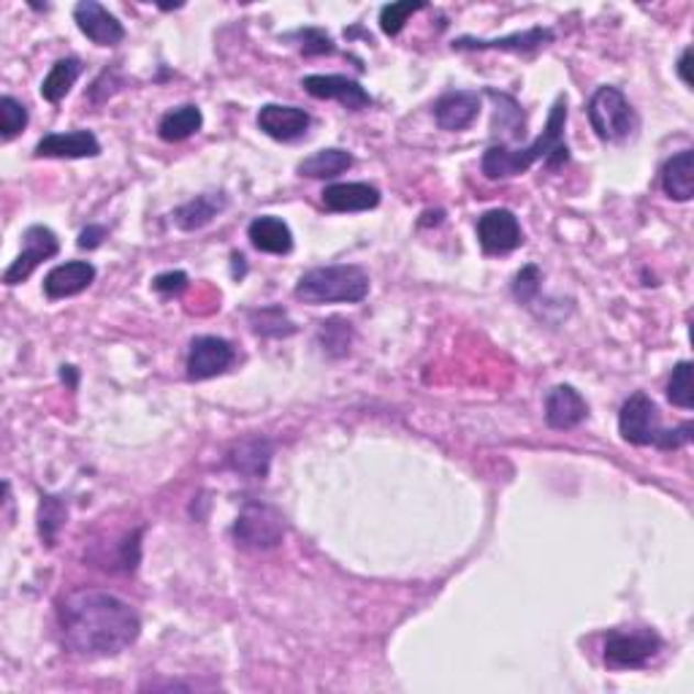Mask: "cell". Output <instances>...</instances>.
<instances>
[{
    "instance_id": "cell-6",
    "label": "cell",
    "mask_w": 694,
    "mask_h": 694,
    "mask_svg": "<svg viewBox=\"0 0 694 694\" xmlns=\"http://www.w3.org/2000/svg\"><path fill=\"white\" fill-rule=\"evenodd\" d=\"M285 538L283 513L277 507L264 505V502H247L233 524V540L236 546L250 548V551H269L277 548Z\"/></svg>"
},
{
    "instance_id": "cell-14",
    "label": "cell",
    "mask_w": 694,
    "mask_h": 694,
    "mask_svg": "<svg viewBox=\"0 0 694 694\" xmlns=\"http://www.w3.org/2000/svg\"><path fill=\"white\" fill-rule=\"evenodd\" d=\"M274 456V445L266 437L253 434L239 440L236 445L231 448L229 456H225V464L229 470L239 472L244 477H253V481H264L269 475V464Z\"/></svg>"
},
{
    "instance_id": "cell-10",
    "label": "cell",
    "mask_w": 694,
    "mask_h": 694,
    "mask_svg": "<svg viewBox=\"0 0 694 694\" xmlns=\"http://www.w3.org/2000/svg\"><path fill=\"white\" fill-rule=\"evenodd\" d=\"M236 361V350L223 337H196L188 353L190 381H209L229 372Z\"/></svg>"
},
{
    "instance_id": "cell-5",
    "label": "cell",
    "mask_w": 694,
    "mask_h": 694,
    "mask_svg": "<svg viewBox=\"0 0 694 694\" xmlns=\"http://www.w3.org/2000/svg\"><path fill=\"white\" fill-rule=\"evenodd\" d=\"M586 112L599 142L618 144L632 136L635 128H638V114L618 87H597Z\"/></svg>"
},
{
    "instance_id": "cell-28",
    "label": "cell",
    "mask_w": 694,
    "mask_h": 694,
    "mask_svg": "<svg viewBox=\"0 0 694 694\" xmlns=\"http://www.w3.org/2000/svg\"><path fill=\"white\" fill-rule=\"evenodd\" d=\"M68 518V502L55 494H44L38 505V535L46 546H55L57 535L66 527Z\"/></svg>"
},
{
    "instance_id": "cell-13",
    "label": "cell",
    "mask_w": 694,
    "mask_h": 694,
    "mask_svg": "<svg viewBox=\"0 0 694 694\" xmlns=\"http://www.w3.org/2000/svg\"><path fill=\"white\" fill-rule=\"evenodd\" d=\"M309 114L299 107H285V103H266L258 112V128L274 142H296V139L307 136Z\"/></svg>"
},
{
    "instance_id": "cell-38",
    "label": "cell",
    "mask_w": 694,
    "mask_h": 694,
    "mask_svg": "<svg viewBox=\"0 0 694 694\" xmlns=\"http://www.w3.org/2000/svg\"><path fill=\"white\" fill-rule=\"evenodd\" d=\"M690 60H692V49H690V46H686L684 55H681V60H679V77H681V81H684L686 87H692V77H690Z\"/></svg>"
},
{
    "instance_id": "cell-26",
    "label": "cell",
    "mask_w": 694,
    "mask_h": 694,
    "mask_svg": "<svg viewBox=\"0 0 694 694\" xmlns=\"http://www.w3.org/2000/svg\"><path fill=\"white\" fill-rule=\"evenodd\" d=\"M250 326L258 337H269V340H283V337L296 334V323L290 320L288 309L272 305V307H258L247 312Z\"/></svg>"
},
{
    "instance_id": "cell-16",
    "label": "cell",
    "mask_w": 694,
    "mask_h": 694,
    "mask_svg": "<svg viewBox=\"0 0 694 694\" xmlns=\"http://www.w3.org/2000/svg\"><path fill=\"white\" fill-rule=\"evenodd\" d=\"M96 283V266L87 261H68V264L55 266L44 277V294L46 299H68V296L85 294L90 285Z\"/></svg>"
},
{
    "instance_id": "cell-25",
    "label": "cell",
    "mask_w": 694,
    "mask_h": 694,
    "mask_svg": "<svg viewBox=\"0 0 694 694\" xmlns=\"http://www.w3.org/2000/svg\"><path fill=\"white\" fill-rule=\"evenodd\" d=\"M81 77V60L79 57H60L55 66L49 68L44 81H41V98L49 103H60L63 98L71 92V87L77 85Z\"/></svg>"
},
{
    "instance_id": "cell-4",
    "label": "cell",
    "mask_w": 694,
    "mask_h": 694,
    "mask_svg": "<svg viewBox=\"0 0 694 694\" xmlns=\"http://www.w3.org/2000/svg\"><path fill=\"white\" fill-rule=\"evenodd\" d=\"M294 294L305 305H359L370 296V274L359 266H318L301 274Z\"/></svg>"
},
{
    "instance_id": "cell-35",
    "label": "cell",
    "mask_w": 694,
    "mask_h": 694,
    "mask_svg": "<svg viewBox=\"0 0 694 694\" xmlns=\"http://www.w3.org/2000/svg\"><path fill=\"white\" fill-rule=\"evenodd\" d=\"M294 36L305 41V44H301V52H305L307 57L331 55V52H334V41H331L329 33L320 31V27H305V31H296Z\"/></svg>"
},
{
    "instance_id": "cell-23",
    "label": "cell",
    "mask_w": 694,
    "mask_h": 694,
    "mask_svg": "<svg viewBox=\"0 0 694 694\" xmlns=\"http://www.w3.org/2000/svg\"><path fill=\"white\" fill-rule=\"evenodd\" d=\"M662 190L673 201H692L694 196V153L681 150L664 163L662 168Z\"/></svg>"
},
{
    "instance_id": "cell-21",
    "label": "cell",
    "mask_w": 694,
    "mask_h": 694,
    "mask_svg": "<svg viewBox=\"0 0 694 694\" xmlns=\"http://www.w3.org/2000/svg\"><path fill=\"white\" fill-rule=\"evenodd\" d=\"M247 239L253 242L255 250L269 255H288L294 250V233H290L288 223L274 214H261L250 223Z\"/></svg>"
},
{
    "instance_id": "cell-9",
    "label": "cell",
    "mask_w": 694,
    "mask_h": 694,
    "mask_svg": "<svg viewBox=\"0 0 694 694\" xmlns=\"http://www.w3.org/2000/svg\"><path fill=\"white\" fill-rule=\"evenodd\" d=\"M477 239L488 255H507L524 244V231L510 209H488L477 220Z\"/></svg>"
},
{
    "instance_id": "cell-31",
    "label": "cell",
    "mask_w": 694,
    "mask_h": 694,
    "mask_svg": "<svg viewBox=\"0 0 694 694\" xmlns=\"http://www.w3.org/2000/svg\"><path fill=\"white\" fill-rule=\"evenodd\" d=\"M426 3H412V0H405V3H388L381 9V27L386 36H399L401 27L407 25L412 14L423 9Z\"/></svg>"
},
{
    "instance_id": "cell-7",
    "label": "cell",
    "mask_w": 694,
    "mask_h": 694,
    "mask_svg": "<svg viewBox=\"0 0 694 694\" xmlns=\"http://www.w3.org/2000/svg\"><path fill=\"white\" fill-rule=\"evenodd\" d=\"M662 651V638L654 629H614L605 638V664L610 670H640Z\"/></svg>"
},
{
    "instance_id": "cell-1",
    "label": "cell",
    "mask_w": 694,
    "mask_h": 694,
    "mask_svg": "<svg viewBox=\"0 0 694 694\" xmlns=\"http://www.w3.org/2000/svg\"><path fill=\"white\" fill-rule=\"evenodd\" d=\"M60 632L63 643L74 654L117 657L139 640L142 618L114 594L81 588L60 603Z\"/></svg>"
},
{
    "instance_id": "cell-33",
    "label": "cell",
    "mask_w": 694,
    "mask_h": 694,
    "mask_svg": "<svg viewBox=\"0 0 694 694\" xmlns=\"http://www.w3.org/2000/svg\"><path fill=\"white\" fill-rule=\"evenodd\" d=\"M350 323H345L342 318H331L326 323H320V342H323L326 350L334 355H345L350 350Z\"/></svg>"
},
{
    "instance_id": "cell-34",
    "label": "cell",
    "mask_w": 694,
    "mask_h": 694,
    "mask_svg": "<svg viewBox=\"0 0 694 694\" xmlns=\"http://www.w3.org/2000/svg\"><path fill=\"white\" fill-rule=\"evenodd\" d=\"M540 283H542V274L538 266L535 264L524 266V269L516 274V279H513V296H516L521 305H529V301L540 294Z\"/></svg>"
},
{
    "instance_id": "cell-39",
    "label": "cell",
    "mask_w": 694,
    "mask_h": 694,
    "mask_svg": "<svg viewBox=\"0 0 694 694\" xmlns=\"http://www.w3.org/2000/svg\"><path fill=\"white\" fill-rule=\"evenodd\" d=\"M60 381L68 383L71 388H77V366H60Z\"/></svg>"
},
{
    "instance_id": "cell-17",
    "label": "cell",
    "mask_w": 694,
    "mask_h": 694,
    "mask_svg": "<svg viewBox=\"0 0 694 694\" xmlns=\"http://www.w3.org/2000/svg\"><path fill=\"white\" fill-rule=\"evenodd\" d=\"M588 405L573 386H557L546 396V421L551 429H575L586 421Z\"/></svg>"
},
{
    "instance_id": "cell-18",
    "label": "cell",
    "mask_w": 694,
    "mask_h": 694,
    "mask_svg": "<svg viewBox=\"0 0 694 694\" xmlns=\"http://www.w3.org/2000/svg\"><path fill=\"white\" fill-rule=\"evenodd\" d=\"M101 155V142L92 131H68V133H46L36 144V157H98Z\"/></svg>"
},
{
    "instance_id": "cell-12",
    "label": "cell",
    "mask_w": 694,
    "mask_h": 694,
    "mask_svg": "<svg viewBox=\"0 0 694 694\" xmlns=\"http://www.w3.org/2000/svg\"><path fill=\"white\" fill-rule=\"evenodd\" d=\"M74 20H77L79 31L98 46H117L125 38L122 22L117 20L112 11H107L101 3H96V0H81V3H77Z\"/></svg>"
},
{
    "instance_id": "cell-22",
    "label": "cell",
    "mask_w": 694,
    "mask_h": 694,
    "mask_svg": "<svg viewBox=\"0 0 694 694\" xmlns=\"http://www.w3.org/2000/svg\"><path fill=\"white\" fill-rule=\"evenodd\" d=\"M225 207H229V196L225 194H201L174 209V223L183 231H198L212 223Z\"/></svg>"
},
{
    "instance_id": "cell-11",
    "label": "cell",
    "mask_w": 694,
    "mask_h": 694,
    "mask_svg": "<svg viewBox=\"0 0 694 694\" xmlns=\"http://www.w3.org/2000/svg\"><path fill=\"white\" fill-rule=\"evenodd\" d=\"M301 87L312 98H320V101H340L350 112H361V109L372 107L370 92L355 79L340 77V74H312V77L301 79Z\"/></svg>"
},
{
    "instance_id": "cell-36",
    "label": "cell",
    "mask_w": 694,
    "mask_h": 694,
    "mask_svg": "<svg viewBox=\"0 0 694 694\" xmlns=\"http://www.w3.org/2000/svg\"><path fill=\"white\" fill-rule=\"evenodd\" d=\"M188 283L190 279L185 272H166V274H157V277L153 279V288L163 296H174V294H183V290L188 288Z\"/></svg>"
},
{
    "instance_id": "cell-32",
    "label": "cell",
    "mask_w": 694,
    "mask_h": 694,
    "mask_svg": "<svg viewBox=\"0 0 694 694\" xmlns=\"http://www.w3.org/2000/svg\"><path fill=\"white\" fill-rule=\"evenodd\" d=\"M488 98H492L494 103H497V112H494V131H497V128H510V136H524V128H518V125H513L510 122V117L513 120H524V114H521V107H518L516 101H513L510 96H505V92H497V90H488L486 92Z\"/></svg>"
},
{
    "instance_id": "cell-29",
    "label": "cell",
    "mask_w": 694,
    "mask_h": 694,
    "mask_svg": "<svg viewBox=\"0 0 694 694\" xmlns=\"http://www.w3.org/2000/svg\"><path fill=\"white\" fill-rule=\"evenodd\" d=\"M668 399L681 410H692L694 407V386H692V364L681 361L673 370L668 383Z\"/></svg>"
},
{
    "instance_id": "cell-3",
    "label": "cell",
    "mask_w": 694,
    "mask_h": 694,
    "mask_svg": "<svg viewBox=\"0 0 694 694\" xmlns=\"http://www.w3.org/2000/svg\"><path fill=\"white\" fill-rule=\"evenodd\" d=\"M618 431L627 442L632 445H654L659 451H679V448L690 445L694 437L692 423H681L675 429H664L659 423V410L651 401V396H646L643 390L629 396L621 405L618 412Z\"/></svg>"
},
{
    "instance_id": "cell-24",
    "label": "cell",
    "mask_w": 694,
    "mask_h": 694,
    "mask_svg": "<svg viewBox=\"0 0 694 694\" xmlns=\"http://www.w3.org/2000/svg\"><path fill=\"white\" fill-rule=\"evenodd\" d=\"M203 125V114L201 109L194 107V103H185V107H177L172 109V112H166L161 117V122H157V136L163 139V142H185V139H190L194 133L201 131Z\"/></svg>"
},
{
    "instance_id": "cell-2",
    "label": "cell",
    "mask_w": 694,
    "mask_h": 694,
    "mask_svg": "<svg viewBox=\"0 0 694 694\" xmlns=\"http://www.w3.org/2000/svg\"><path fill=\"white\" fill-rule=\"evenodd\" d=\"M564 125H568V96H559L557 103L548 114L546 131L527 147H507V144H494L483 153L481 168L488 179H513L527 172L538 161H548V166L557 168L570 161V150L564 144Z\"/></svg>"
},
{
    "instance_id": "cell-19",
    "label": "cell",
    "mask_w": 694,
    "mask_h": 694,
    "mask_svg": "<svg viewBox=\"0 0 694 694\" xmlns=\"http://www.w3.org/2000/svg\"><path fill=\"white\" fill-rule=\"evenodd\" d=\"M557 33L551 27H529L524 33H513L507 38H456L453 49L472 52V49H499V52H535L540 46L553 44Z\"/></svg>"
},
{
    "instance_id": "cell-37",
    "label": "cell",
    "mask_w": 694,
    "mask_h": 694,
    "mask_svg": "<svg viewBox=\"0 0 694 694\" xmlns=\"http://www.w3.org/2000/svg\"><path fill=\"white\" fill-rule=\"evenodd\" d=\"M109 236V231L103 229V225H87L85 231L79 233V247L81 250H96V247H101L103 244V239Z\"/></svg>"
},
{
    "instance_id": "cell-20",
    "label": "cell",
    "mask_w": 694,
    "mask_h": 694,
    "mask_svg": "<svg viewBox=\"0 0 694 694\" xmlns=\"http://www.w3.org/2000/svg\"><path fill=\"white\" fill-rule=\"evenodd\" d=\"M477 112H481V96L472 90L445 92L434 103V120L442 131H464L475 122Z\"/></svg>"
},
{
    "instance_id": "cell-8",
    "label": "cell",
    "mask_w": 694,
    "mask_h": 694,
    "mask_svg": "<svg viewBox=\"0 0 694 694\" xmlns=\"http://www.w3.org/2000/svg\"><path fill=\"white\" fill-rule=\"evenodd\" d=\"M57 253H60V239H57V233L46 229V225H31V229L22 233V253L16 255L14 264L5 269L3 283L9 285V288L25 283L44 261L55 258Z\"/></svg>"
},
{
    "instance_id": "cell-30",
    "label": "cell",
    "mask_w": 694,
    "mask_h": 694,
    "mask_svg": "<svg viewBox=\"0 0 694 694\" xmlns=\"http://www.w3.org/2000/svg\"><path fill=\"white\" fill-rule=\"evenodd\" d=\"M25 125H27V109L11 96L0 98V136H3V142H11L16 133L25 131Z\"/></svg>"
},
{
    "instance_id": "cell-15",
    "label": "cell",
    "mask_w": 694,
    "mask_h": 694,
    "mask_svg": "<svg viewBox=\"0 0 694 694\" xmlns=\"http://www.w3.org/2000/svg\"><path fill=\"white\" fill-rule=\"evenodd\" d=\"M320 198L329 212H370L381 203V190L370 183H334L326 185Z\"/></svg>"
},
{
    "instance_id": "cell-27",
    "label": "cell",
    "mask_w": 694,
    "mask_h": 694,
    "mask_svg": "<svg viewBox=\"0 0 694 694\" xmlns=\"http://www.w3.org/2000/svg\"><path fill=\"white\" fill-rule=\"evenodd\" d=\"M350 166H353V155H350L348 150L331 147L305 157V161L299 163V174L309 179H331L337 177V174L348 172Z\"/></svg>"
}]
</instances>
